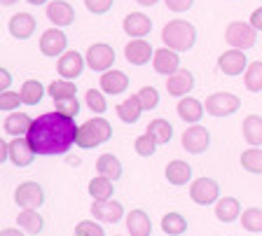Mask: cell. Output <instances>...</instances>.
Returning a JSON list of instances; mask_svg holds the SVG:
<instances>
[{"instance_id":"obj_37","label":"cell","mask_w":262,"mask_h":236,"mask_svg":"<svg viewBox=\"0 0 262 236\" xmlns=\"http://www.w3.org/2000/svg\"><path fill=\"white\" fill-rule=\"evenodd\" d=\"M241 227L253 234L262 231V208H246L241 213Z\"/></svg>"},{"instance_id":"obj_10","label":"cell","mask_w":262,"mask_h":236,"mask_svg":"<svg viewBox=\"0 0 262 236\" xmlns=\"http://www.w3.org/2000/svg\"><path fill=\"white\" fill-rule=\"evenodd\" d=\"M84 63H87V59L80 52H66V54H61L59 63H56V70L63 80H77L84 70Z\"/></svg>"},{"instance_id":"obj_46","label":"cell","mask_w":262,"mask_h":236,"mask_svg":"<svg viewBox=\"0 0 262 236\" xmlns=\"http://www.w3.org/2000/svg\"><path fill=\"white\" fill-rule=\"evenodd\" d=\"M164 3H166V7L171 12H187L194 5V0H164Z\"/></svg>"},{"instance_id":"obj_11","label":"cell","mask_w":262,"mask_h":236,"mask_svg":"<svg viewBox=\"0 0 262 236\" xmlns=\"http://www.w3.org/2000/svg\"><path fill=\"white\" fill-rule=\"evenodd\" d=\"M66 47H68V38H66V33H61L59 28H49L40 38V52L45 56H61L66 54Z\"/></svg>"},{"instance_id":"obj_28","label":"cell","mask_w":262,"mask_h":236,"mask_svg":"<svg viewBox=\"0 0 262 236\" xmlns=\"http://www.w3.org/2000/svg\"><path fill=\"white\" fill-rule=\"evenodd\" d=\"M96 171H98V176L110 178L113 182L122 178V164L115 154H101L96 161Z\"/></svg>"},{"instance_id":"obj_41","label":"cell","mask_w":262,"mask_h":236,"mask_svg":"<svg viewBox=\"0 0 262 236\" xmlns=\"http://www.w3.org/2000/svg\"><path fill=\"white\" fill-rule=\"evenodd\" d=\"M54 105H56V112H61V115H66V117L80 115V101H77L75 96H71V99H59V101H54Z\"/></svg>"},{"instance_id":"obj_39","label":"cell","mask_w":262,"mask_h":236,"mask_svg":"<svg viewBox=\"0 0 262 236\" xmlns=\"http://www.w3.org/2000/svg\"><path fill=\"white\" fill-rule=\"evenodd\" d=\"M157 140H155L150 133H143V136L136 138V143H134V150H136L141 157H152L155 152H157Z\"/></svg>"},{"instance_id":"obj_52","label":"cell","mask_w":262,"mask_h":236,"mask_svg":"<svg viewBox=\"0 0 262 236\" xmlns=\"http://www.w3.org/2000/svg\"><path fill=\"white\" fill-rule=\"evenodd\" d=\"M26 3H31V5H45L47 0H26Z\"/></svg>"},{"instance_id":"obj_34","label":"cell","mask_w":262,"mask_h":236,"mask_svg":"<svg viewBox=\"0 0 262 236\" xmlns=\"http://www.w3.org/2000/svg\"><path fill=\"white\" fill-rule=\"evenodd\" d=\"M162 229L169 236H180V234H185V229H187V220L180 213H166L162 218Z\"/></svg>"},{"instance_id":"obj_14","label":"cell","mask_w":262,"mask_h":236,"mask_svg":"<svg viewBox=\"0 0 262 236\" xmlns=\"http://www.w3.org/2000/svg\"><path fill=\"white\" fill-rule=\"evenodd\" d=\"M33 159H35V150H33V145L28 143V138L19 136L14 138L10 143V161L14 166H31Z\"/></svg>"},{"instance_id":"obj_4","label":"cell","mask_w":262,"mask_h":236,"mask_svg":"<svg viewBox=\"0 0 262 236\" xmlns=\"http://www.w3.org/2000/svg\"><path fill=\"white\" fill-rule=\"evenodd\" d=\"M255 38H257V31L251 26V21H234L229 23L227 31H225V40H227L234 50H251L255 44Z\"/></svg>"},{"instance_id":"obj_29","label":"cell","mask_w":262,"mask_h":236,"mask_svg":"<svg viewBox=\"0 0 262 236\" xmlns=\"http://www.w3.org/2000/svg\"><path fill=\"white\" fill-rule=\"evenodd\" d=\"M192 178V166L187 164V161H171L169 166H166V180L171 182V185H187Z\"/></svg>"},{"instance_id":"obj_15","label":"cell","mask_w":262,"mask_h":236,"mask_svg":"<svg viewBox=\"0 0 262 236\" xmlns=\"http://www.w3.org/2000/svg\"><path fill=\"white\" fill-rule=\"evenodd\" d=\"M47 19L59 28L71 26V23L75 21V10H73V5L66 3V0H54V3L47 5Z\"/></svg>"},{"instance_id":"obj_49","label":"cell","mask_w":262,"mask_h":236,"mask_svg":"<svg viewBox=\"0 0 262 236\" xmlns=\"http://www.w3.org/2000/svg\"><path fill=\"white\" fill-rule=\"evenodd\" d=\"M7 159H10V143L0 140V164H5Z\"/></svg>"},{"instance_id":"obj_2","label":"cell","mask_w":262,"mask_h":236,"mask_svg":"<svg viewBox=\"0 0 262 236\" xmlns=\"http://www.w3.org/2000/svg\"><path fill=\"white\" fill-rule=\"evenodd\" d=\"M162 40L173 52H190L196 42V28L185 19H173L164 26Z\"/></svg>"},{"instance_id":"obj_5","label":"cell","mask_w":262,"mask_h":236,"mask_svg":"<svg viewBox=\"0 0 262 236\" xmlns=\"http://www.w3.org/2000/svg\"><path fill=\"white\" fill-rule=\"evenodd\" d=\"M239 105H241L239 96L227 91H218V93H211L206 99V112L213 117H227V115H234L239 110Z\"/></svg>"},{"instance_id":"obj_16","label":"cell","mask_w":262,"mask_h":236,"mask_svg":"<svg viewBox=\"0 0 262 236\" xmlns=\"http://www.w3.org/2000/svg\"><path fill=\"white\" fill-rule=\"evenodd\" d=\"M92 215L98 220V222L113 225V222H117V220L124 215V206H122L120 201H113V199H108V201H94Z\"/></svg>"},{"instance_id":"obj_12","label":"cell","mask_w":262,"mask_h":236,"mask_svg":"<svg viewBox=\"0 0 262 236\" xmlns=\"http://www.w3.org/2000/svg\"><path fill=\"white\" fill-rule=\"evenodd\" d=\"M218 68H220V70H223L227 77L241 75V73L248 68L244 50H227V52H223V54H220V59H218Z\"/></svg>"},{"instance_id":"obj_53","label":"cell","mask_w":262,"mask_h":236,"mask_svg":"<svg viewBox=\"0 0 262 236\" xmlns=\"http://www.w3.org/2000/svg\"><path fill=\"white\" fill-rule=\"evenodd\" d=\"M14 3H16V0H3V5H5V7H12Z\"/></svg>"},{"instance_id":"obj_47","label":"cell","mask_w":262,"mask_h":236,"mask_svg":"<svg viewBox=\"0 0 262 236\" xmlns=\"http://www.w3.org/2000/svg\"><path fill=\"white\" fill-rule=\"evenodd\" d=\"M12 84V75L10 70H5V68H0V91H7Z\"/></svg>"},{"instance_id":"obj_44","label":"cell","mask_w":262,"mask_h":236,"mask_svg":"<svg viewBox=\"0 0 262 236\" xmlns=\"http://www.w3.org/2000/svg\"><path fill=\"white\" fill-rule=\"evenodd\" d=\"M87 105L92 112H105V108H108L105 96L101 91H96V89H89L87 91Z\"/></svg>"},{"instance_id":"obj_19","label":"cell","mask_w":262,"mask_h":236,"mask_svg":"<svg viewBox=\"0 0 262 236\" xmlns=\"http://www.w3.org/2000/svg\"><path fill=\"white\" fill-rule=\"evenodd\" d=\"M129 87V77L122 70H105L101 75V89L110 96H117V93H124Z\"/></svg>"},{"instance_id":"obj_32","label":"cell","mask_w":262,"mask_h":236,"mask_svg":"<svg viewBox=\"0 0 262 236\" xmlns=\"http://www.w3.org/2000/svg\"><path fill=\"white\" fill-rule=\"evenodd\" d=\"M145 131L150 133V136H152L159 145H166L171 138H173V127H171V122L162 120V117H159V120H152V122H150Z\"/></svg>"},{"instance_id":"obj_45","label":"cell","mask_w":262,"mask_h":236,"mask_svg":"<svg viewBox=\"0 0 262 236\" xmlns=\"http://www.w3.org/2000/svg\"><path fill=\"white\" fill-rule=\"evenodd\" d=\"M84 5L92 14H105L113 7V0H84Z\"/></svg>"},{"instance_id":"obj_1","label":"cell","mask_w":262,"mask_h":236,"mask_svg":"<svg viewBox=\"0 0 262 236\" xmlns=\"http://www.w3.org/2000/svg\"><path fill=\"white\" fill-rule=\"evenodd\" d=\"M26 138L35 154H45V157L66 154L77 138V124L73 117H66L61 112H45L38 120H33V127Z\"/></svg>"},{"instance_id":"obj_33","label":"cell","mask_w":262,"mask_h":236,"mask_svg":"<svg viewBox=\"0 0 262 236\" xmlns=\"http://www.w3.org/2000/svg\"><path fill=\"white\" fill-rule=\"evenodd\" d=\"M19 93H21V101L26 105H38L45 96V87L38 80H26V82L21 84V91Z\"/></svg>"},{"instance_id":"obj_9","label":"cell","mask_w":262,"mask_h":236,"mask_svg":"<svg viewBox=\"0 0 262 236\" xmlns=\"http://www.w3.org/2000/svg\"><path fill=\"white\" fill-rule=\"evenodd\" d=\"M208 143H211V133H208V129L199 127V124L190 127L183 133V150L190 154H202L208 148Z\"/></svg>"},{"instance_id":"obj_25","label":"cell","mask_w":262,"mask_h":236,"mask_svg":"<svg viewBox=\"0 0 262 236\" xmlns=\"http://www.w3.org/2000/svg\"><path fill=\"white\" fill-rule=\"evenodd\" d=\"M143 115V105L138 101V96H129L124 103L117 105V117H120L124 124H136Z\"/></svg>"},{"instance_id":"obj_35","label":"cell","mask_w":262,"mask_h":236,"mask_svg":"<svg viewBox=\"0 0 262 236\" xmlns=\"http://www.w3.org/2000/svg\"><path fill=\"white\" fill-rule=\"evenodd\" d=\"M47 93L54 101H59V99H71V96H75L77 89H75L73 80H54V82L47 87Z\"/></svg>"},{"instance_id":"obj_36","label":"cell","mask_w":262,"mask_h":236,"mask_svg":"<svg viewBox=\"0 0 262 236\" xmlns=\"http://www.w3.org/2000/svg\"><path fill=\"white\" fill-rule=\"evenodd\" d=\"M246 89L248 91H262V61H253L246 68Z\"/></svg>"},{"instance_id":"obj_23","label":"cell","mask_w":262,"mask_h":236,"mask_svg":"<svg viewBox=\"0 0 262 236\" xmlns=\"http://www.w3.org/2000/svg\"><path fill=\"white\" fill-rule=\"evenodd\" d=\"M33 127V120L26 115V112H10L5 120V133L19 138V136H28Z\"/></svg>"},{"instance_id":"obj_6","label":"cell","mask_w":262,"mask_h":236,"mask_svg":"<svg viewBox=\"0 0 262 236\" xmlns=\"http://www.w3.org/2000/svg\"><path fill=\"white\" fill-rule=\"evenodd\" d=\"M84 59H87V66L92 68V70L105 73V70H110V66L115 63V50L105 42H96L87 50Z\"/></svg>"},{"instance_id":"obj_8","label":"cell","mask_w":262,"mask_h":236,"mask_svg":"<svg viewBox=\"0 0 262 236\" xmlns=\"http://www.w3.org/2000/svg\"><path fill=\"white\" fill-rule=\"evenodd\" d=\"M14 201L21 208H38L45 203V190L38 182H21L14 190Z\"/></svg>"},{"instance_id":"obj_48","label":"cell","mask_w":262,"mask_h":236,"mask_svg":"<svg viewBox=\"0 0 262 236\" xmlns=\"http://www.w3.org/2000/svg\"><path fill=\"white\" fill-rule=\"evenodd\" d=\"M251 26L255 28V31H262V7H257L251 14Z\"/></svg>"},{"instance_id":"obj_21","label":"cell","mask_w":262,"mask_h":236,"mask_svg":"<svg viewBox=\"0 0 262 236\" xmlns=\"http://www.w3.org/2000/svg\"><path fill=\"white\" fill-rule=\"evenodd\" d=\"M10 33L16 40H28L35 33V19L28 14V12H19L10 19Z\"/></svg>"},{"instance_id":"obj_38","label":"cell","mask_w":262,"mask_h":236,"mask_svg":"<svg viewBox=\"0 0 262 236\" xmlns=\"http://www.w3.org/2000/svg\"><path fill=\"white\" fill-rule=\"evenodd\" d=\"M241 166H244L248 173H262V150L253 148V150H246L241 154Z\"/></svg>"},{"instance_id":"obj_18","label":"cell","mask_w":262,"mask_h":236,"mask_svg":"<svg viewBox=\"0 0 262 236\" xmlns=\"http://www.w3.org/2000/svg\"><path fill=\"white\" fill-rule=\"evenodd\" d=\"M152 63L159 75H173L180 66V56H178V52L169 50V47H162V50L155 52Z\"/></svg>"},{"instance_id":"obj_42","label":"cell","mask_w":262,"mask_h":236,"mask_svg":"<svg viewBox=\"0 0 262 236\" xmlns=\"http://www.w3.org/2000/svg\"><path fill=\"white\" fill-rule=\"evenodd\" d=\"M21 93H14V91H0V108H3V112H12V110H16L19 105H21Z\"/></svg>"},{"instance_id":"obj_31","label":"cell","mask_w":262,"mask_h":236,"mask_svg":"<svg viewBox=\"0 0 262 236\" xmlns=\"http://www.w3.org/2000/svg\"><path fill=\"white\" fill-rule=\"evenodd\" d=\"M113 192H115L113 180L105 176H98L89 182V194H92L94 201H108V199H113Z\"/></svg>"},{"instance_id":"obj_7","label":"cell","mask_w":262,"mask_h":236,"mask_svg":"<svg viewBox=\"0 0 262 236\" xmlns=\"http://www.w3.org/2000/svg\"><path fill=\"white\" fill-rule=\"evenodd\" d=\"M190 197H192V201L199 203V206H208V203L218 201L220 187H218V182L211 180V178H196L190 187Z\"/></svg>"},{"instance_id":"obj_43","label":"cell","mask_w":262,"mask_h":236,"mask_svg":"<svg viewBox=\"0 0 262 236\" xmlns=\"http://www.w3.org/2000/svg\"><path fill=\"white\" fill-rule=\"evenodd\" d=\"M96 222H98V220H96ZM96 222H92V220H82V222H77L75 236H105L103 234V227L96 225Z\"/></svg>"},{"instance_id":"obj_27","label":"cell","mask_w":262,"mask_h":236,"mask_svg":"<svg viewBox=\"0 0 262 236\" xmlns=\"http://www.w3.org/2000/svg\"><path fill=\"white\" fill-rule=\"evenodd\" d=\"M215 218L220 222H234L236 218H241V203L234 197H225L218 199V206H215Z\"/></svg>"},{"instance_id":"obj_51","label":"cell","mask_w":262,"mask_h":236,"mask_svg":"<svg viewBox=\"0 0 262 236\" xmlns=\"http://www.w3.org/2000/svg\"><path fill=\"white\" fill-rule=\"evenodd\" d=\"M136 3H141L143 7H152V5H157L159 0H136Z\"/></svg>"},{"instance_id":"obj_30","label":"cell","mask_w":262,"mask_h":236,"mask_svg":"<svg viewBox=\"0 0 262 236\" xmlns=\"http://www.w3.org/2000/svg\"><path fill=\"white\" fill-rule=\"evenodd\" d=\"M241 129H244L246 143H251L253 148L262 145V117L260 115H248L244 120V124H241Z\"/></svg>"},{"instance_id":"obj_24","label":"cell","mask_w":262,"mask_h":236,"mask_svg":"<svg viewBox=\"0 0 262 236\" xmlns=\"http://www.w3.org/2000/svg\"><path fill=\"white\" fill-rule=\"evenodd\" d=\"M16 225L21 227L26 234L35 236V234H40V231L45 229V220L35 208H24L21 213H19V218H16Z\"/></svg>"},{"instance_id":"obj_3","label":"cell","mask_w":262,"mask_h":236,"mask_svg":"<svg viewBox=\"0 0 262 236\" xmlns=\"http://www.w3.org/2000/svg\"><path fill=\"white\" fill-rule=\"evenodd\" d=\"M110 138H113V127H110V122L103 120V117H94V120L84 122V124L77 129L75 143H77V148L89 150V148H96V145L108 143Z\"/></svg>"},{"instance_id":"obj_13","label":"cell","mask_w":262,"mask_h":236,"mask_svg":"<svg viewBox=\"0 0 262 236\" xmlns=\"http://www.w3.org/2000/svg\"><path fill=\"white\" fill-rule=\"evenodd\" d=\"M124 56H126V61H129L131 66H145L147 61H152L155 52H152V47H150L147 40L136 38L124 47Z\"/></svg>"},{"instance_id":"obj_22","label":"cell","mask_w":262,"mask_h":236,"mask_svg":"<svg viewBox=\"0 0 262 236\" xmlns=\"http://www.w3.org/2000/svg\"><path fill=\"white\" fill-rule=\"evenodd\" d=\"M126 231H129L131 236H150L152 225H150V218H147L145 210L136 208L126 215Z\"/></svg>"},{"instance_id":"obj_17","label":"cell","mask_w":262,"mask_h":236,"mask_svg":"<svg viewBox=\"0 0 262 236\" xmlns=\"http://www.w3.org/2000/svg\"><path fill=\"white\" fill-rule=\"evenodd\" d=\"M192 87H194V75L185 68H178L173 75L166 77V91L171 96H185L192 91Z\"/></svg>"},{"instance_id":"obj_20","label":"cell","mask_w":262,"mask_h":236,"mask_svg":"<svg viewBox=\"0 0 262 236\" xmlns=\"http://www.w3.org/2000/svg\"><path fill=\"white\" fill-rule=\"evenodd\" d=\"M124 31L131 38H145L152 31V21L150 17H145L143 12H131L129 17L124 19Z\"/></svg>"},{"instance_id":"obj_26","label":"cell","mask_w":262,"mask_h":236,"mask_svg":"<svg viewBox=\"0 0 262 236\" xmlns=\"http://www.w3.org/2000/svg\"><path fill=\"white\" fill-rule=\"evenodd\" d=\"M178 115L183 122H187V124H196V122L204 117V105L199 103L196 99H180L178 103Z\"/></svg>"},{"instance_id":"obj_40","label":"cell","mask_w":262,"mask_h":236,"mask_svg":"<svg viewBox=\"0 0 262 236\" xmlns=\"http://www.w3.org/2000/svg\"><path fill=\"white\" fill-rule=\"evenodd\" d=\"M136 96H138V101H141L143 110H152L159 105V91L155 87H143Z\"/></svg>"},{"instance_id":"obj_50","label":"cell","mask_w":262,"mask_h":236,"mask_svg":"<svg viewBox=\"0 0 262 236\" xmlns=\"http://www.w3.org/2000/svg\"><path fill=\"white\" fill-rule=\"evenodd\" d=\"M0 236H24L19 229H14V227H7V229H3V234Z\"/></svg>"}]
</instances>
